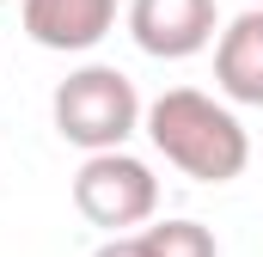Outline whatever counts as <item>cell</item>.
Listing matches in <instances>:
<instances>
[{
  "mask_svg": "<svg viewBox=\"0 0 263 257\" xmlns=\"http://www.w3.org/2000/svg\"><path fill=\"white\" fill-rule=\"evenodd\" d=\"M73 208H80L92 227H104L110 239H117V233H135V227H147L153 208H159V178H153L147 159H135L129 147H117V153H86V166L73 172Z\"/></svg>",
  "mask_w": 263,
  "mask_h": 257,
  "instance_id": "obj_3",
  "label": "cell"
},
{
  "mask_svg": "<svg viewBox=\"0 0 263 257\" xmlns=\"http://www.w3.org/2000/svg\"><path fill=\"white\" fill-rule=\"evenodd\" d=\"M141 239L153 257H220L214 233L202 221H159V227H141Z\"/></svg>",
  "mask_w": 263,
  "mask_h": 257,
  "instance_id": "obj_7",
  "label": "cell"
},
{
  "mask_svg": "<svg viewBox=\"0 0 263 257\" xmlns=\"http://www.w3.org/2000/svg\"><path fill=\"white\" fill-rule=\"evenodd\" d=\"M251 6H263V0H251Z\"/></svg>",
  "mask_w": 263,
  "mask_h": 257,
  "instance_id": "obj_9",
  "label": "cell"
},
{
  "mask_svg": "<svg viewBox=\"0 0 263 257\" xmlns=\"http://www.w3.org/2000/svg\"><path fill=\"white\" fill-rule=\"evenodd\" d=\"M129 37L153 62H190L220 37L214 0H129Z\"/></svg>",
  "mask_w": 263,
  "mask_h": 257,
  "instance_id": "obj_4",
  "label": "cell"
},
{
  "mask_svg": "<svg viewBox=\"0 0 263 257\" xmlns=\"http://www.w3.org/2000/svg\"><path fill=\"white\" fill-rule=\"evenodd\" d=\"M92 257H153V251H147V239H141V233H117V239H104Z\"/></svg>",
  "mask_w": 263,
  "mask_h": 257,
  "instance_id": "obj_8",
  "label": "cell"
},
{
  "mask_svg": "<svg viewBox=\"0 0 263 257\" xmlns=\"http://www.w3.org/2000/svg\"><path fill=\"white\" fill-rule=\"evenodd\" d=\"M25 37L55 56H86L117 31V0H25Z\"/></svg>",
  "mask_w": 263,
  "mask_h": 257,
  "instance_id": "obj_5",
  "label": "cell"
},
{
  "mask_svg": "<svg viewBox=\"0 0 263 257\" xmlns=\"http://www.w3.org/2000/svg\"><path fill=\"white\" fill-rule=\"evenodd\" d=\"M0 6H6V0H0Z\"/></svg>",
  "mask_w": 263,
  "mask_h": 257,
  "instance_id": "obj_10",
  "label": "cell"
},
{
  "mask_svg": "<svg viewBox=\"0 0 263 257\" xmlns=\"http://www.w3.org/2000/svg\"><path fill=\"white\" fill-rule=\"evenodd\" d=\"M147 141L159 147L165 166H178L196 184H233L251 166V135L239 123V111L227 98H208L196 86H172L147 104Z\"/></svg>",
  "mask_w": 263,
  "mask_h": 257,
  "instance_id": "obj_1",
  "label": "cell"
},
{
  "mask_svg": "<svg viewBox=\"0 0 263 257\" xmlns=\"http://www.w3.org/2000/svg\"><path fill=\"white\" fill-rule=\"evenodd\" d=\"M141 117H147V104H141L135 80L123 67H110V62L73 67L62 86H55V98H49L55 135H62L67 147H80V153H117L135 128H141Z\"/></svg>",
  "mask_w": 263,
  "mask_h": 257,
  "instance_id": "obj_2",
  "label": "cell"
},
{
  "mask_svg": "<svg viewBox=\"0 0 263 257\" xmlns=\"http://www.w3.org/2000/svg\"><path fill=\"white\" fill-rule=\"evenodd\" d=\"M214 86L227 104H257L263 111V6H245L239 19L220 25L214 37Z\"/></svg>",
  "mask_w": 263,
  "mask_h": 257,
  "instance_id": "obj_6",
  "label": "cell"
}]
</instances>
